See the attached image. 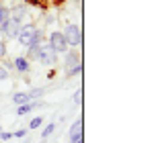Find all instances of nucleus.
<instances>
[{"mask_svg": "<svg viewBox=\"0 0 152 143\" xmlns=\"http://www.w3.org/2000/svg\"><path fill=\"white\" fill-rule=\"evenodd\" d=\"M17 39H19V43L25 45V47H37V45L43 41V33H41L35 25H21Z\"/></svg>", "mask_w": 152, "mask_h": 143, "instance_id": "obj_1", "label": "nucleus"}, {"mask_svg": "<svg viewBox=\"0 0 152 143\" xmlns=\"http://www.w3.org/2000/svg\"><path fill=\"white\" fill-rule=\"evenodd\" d=\"M62 35H64V41L68 47H78L82 43V29L78 25H66Z\"/></svg>", "mask_w": 152, "mask_h": 143, "instance_id": "obj_2", "label": "nucleus"}, {"mask_svg": "<svg viewBox=\"0 0 152 143\" xmlns=\"http://www.w3.org/2000/svg\"><path fill=\"white\" fill-rule=\"evenodd\" d=\"M64 55H66V57H64V61H66V76L72 78V76H76V74L80 72V68H82L80 55H78V51H66Z\"/></svg>", "mask_w": 152, "mask_h": 143, "instance_id": "obj_3", "label": "nucleus"}, {"mask_svg": "<svg viewBox=\"0 0 152 143\" xmlns=\"http://www.w3.org/2000/svg\"><path fill=\"white\" fill-rule=\"evenodd\" d=\"M48 45H50V49L56 53V55H60V53H66V51H68V45H66V41H64L62 31H53V33H51L50 39H48Z\"/></svg>", "mask_w": 152, "mask_h": 143, "instance_id": "obj_4", "label": "nucleus"}, {"mask_svg": "<svg viewBox=\"0 0 152 143\" xmlns=\"http://www.w3.org/2000/svg\"><path fill=\"white\" fill-rule=\"evenodd\" d=\"M37 61H41L43 66H56L58 55H56V53L50 49V45H48V43H41V45H39V55H37Z\"/></svg>", "mask_w": 152, "mask_h": 143, "instance_id": "obj_5", "label": "nucleus"}, {"mask_svg": "<svg viewBox=\"0 0 152 143\" xmlns=\"http://www.w3.org/2000/svg\"><path fill=\"white\" fill-rule=\"evenodd\" d=\"M19 29H21V25L17 23V21H12V19H8L6 23L2 25L0 33H4V37H6V39H17V35H19Z\"/></svg>", "mask_w": 152, "mask_h": 143, "instance_id": "obj_6", "label": "nucleus"}, {"mask_svg": "<svg viewBox=\"0 0 152 143\" xmlns=\"http://www.w3.org/2000/svg\"><path fill=\"white\" fill-rule=\"evenodd\" d=\"M27 12H29V6H27V4H19V6H15V8L10 10V17H8V19L17 21L19 25H25V17H27Z\"/></svg>", "mask_w": 152, "mask_h": 143, "instance_id": "obj_7", "label": "nucleus"}, {"mask_svg": "<svg viewBox=\"0 0 152 143\" xmlns=\"http://www.w3.org/2000/svg\"><path fill=\"white\" fill-rule=\"evenodd\" d=\"M70 143H82V119H76L70 127Z\"/></svg>", "mask_w": 152, "mask_h": 143, "instance_id": "obj_8", "label": "nucleus"}, {"mask_svg": "<svg viewBox=\"0 0 152 143\" xmlns=\"http://www.w3.org/2000/svg\"><path fill=\"white\" fill-rule=\"evenodd\" d=\"M12 68L19 72V74H29V70H31V64L27 61L25 57H15V61H12Z\"/></svg>", "mask_w": 152, "mask_h": 143, "instance_id": "obj_9", "label": "nucleus"}, {"mask_svg": "<svg viewBox=\"0 0 152 143\" xmlns=\"http://www.w3.org/2000/svg\"><path fill=\"white\" fill-rule=\"evenodd\" d=\"M39 106H43V102H39V100H31V102H27V104H23V106L17 108V115L23 117V115H27V113H31L33 108H39Z\"/></svg>", "mask_w": 152, "mask_h": 143, "instance_id": "obj_10", "label": "nucleus"}, {"mask_svg": "<svg viewBox=\"0 0 152 143\" xmlns=\"http://www.w3.org/2000/svg\"><path fill=\"white\" fill-rule=\"evenodd\" d=\"M12 102H15L17 106H23L27 102H31V98H29L27 92H15V94H12Z\"/></svg>", "mask_w": 152, "mask_h": 143, "instance_id": "obj_11", "label": "nucleus"}, {"mask_svg": "<svg viewBox=\"0 0 152 143\" xmlns=\"http://www.w3.org/2000/svg\"><path fill=\"white\" fill-rule=\"evenodd\" d=\"M8 17H10V8L4 6V4H0V29H2V25L8 21Z\"/></svg>", "mask_w": 152, "mask_h": 143, "instance_id": "obj_12", "label": "nucleus"}, {"mask_svg": "<svg viewBox=\"0 0 152 143\" xmlns=\"http://www.w3.org/2000/svg\"><path fill=\"white\" fill-rule=\"evenodd\" d=\"M53 131H56V123H48L45 125V129H43V133H41V139H50L51 135H53Z\"/></svg>", "mask_w": 152, "mask_h": 143, "instance_id": "obj_13", "label": "nucleus"}, {"mask_svg": "<svg viewBox=\"0 0 152 143\" xmlns=\"http://www.w3.org/2000/svg\"><path fill=\"white\" fill-rule=\"evenodd\" d=\"M27 94H29V98H31V100H33V98H37V96L45 94V88H31Z\"/></svg>", "mask_w": 152, "mask_h": 143, "instance_id": "obj_14", "label": "nucleus"}, {"mask_svg": "<svg viewBox=\"0 0 152 143\" xmlns=\"http://www.w3.org/2000/svg\"><path fill=\"white\" fill-rule=\"evenodd\" d=\"M41 125H43V117H35V119H33L31 123H29V129L33 131V129H39Z\"/></svg>", "mask_w": 152, "mask_h": 143, "instance_id": "obj_15", "label": "nucleus"}, {"mask_svg": "<svg viewBox=\"0 0 152 143\" xmlns=\"http://www.w3.org/2000/svg\"><path fill=\"white\" fill-rule=\"evenodd\" d=\"M0 59H6V43L0 41Z\"/></svg>", "mask_w": 152, "mask_h": 143, "instance_id": "obj_16", "label": "nucleus"}, {"mask_svg": "<svg viewBox=\"0 0 152 143\" xmlns=\"http://www.w3.org/2000/svg\"><path fill=\"white\" fill-rule=\"evenodd\" d=\"M27 133H29L27 129H19V131H17V133H12V135H15V137H19V139H25Z\"/></svg>", "mask_w": 152, "mask_h": 143, "instance_id": "obj_17", "label": "nucleus"}, {"mask_svg": "<svg viewBox=\"0 0 152 143\" xmlns=\"http://www.w3.org/2000/svg\"><path fill=\"white\" fill-rule=\"evenodd\" d=\"M72 100H74L76 104H78V102L82 100V90H80V88H78V90H76V92H74V96H72Z\"/></svg>", "mask_w": 152, "mask_h": 143, "instance_id": "obj_18", "label": "nucleus"}, {"mask_svg": "<svg viewBox=\"0 0 152 143\" xmlns=\"http://www.w3.org/2000/svg\"><path fill=\"white\" fill-rule=\"evenodd\" d=\"M12 137V133H6V131H0V141H8Z\"/></svg>", "mask_w": 152, "mask_h": 143, "instance_id": "obj_19", "label": "nucleus"}, {"mask_svg": "<svg viewBox=\"0 0 152 143\" xmlns=\"http://www.w3.org/2000/svg\"><path fill=\"white\" fill-rule=\"evenodd\" d=\"M6 78H8V70L0 66V80H6Z\"/></svg>", "mask_w": 152, "mask_h": 143, "instance_id": "obj_20", "label": "nucleus"}, {"mask_svg": "<svg viewBox=\"0 0 152 143\" xmlns=\"http://www.w3.org/2000/svg\"><path fill=\"white\" fill-rule=\"evenodd\" d=\"M39 143H48V141H45V139H41V141H39Z\"/></svg>", "mask_w": 152, "mask_h": 143, "instance_id": "obj_21", "label": "nucleus"}, {"mask_svg": "<svg viewBox=\"0 0 152 143\" xmlns=\"http://www.w3.org/2000/svg\"><path fill=\"white\" fill-rule=\"evenodd\" d=\"M0 131H2V125H0Z\"/></svg>", "mask_w": 152, "mask_h": 143, "instance_id": "obj_22", "label": "nucleus"}, {"mask_svg": "<svg viewBox=\"0 0 152 143\" xmlns=\"http://www.w3.org/2000/svg\"><path fill=\"white\" fill-rule=\"evenodd\" d=\"M0 4H2V2H0Z\"/></svg>", "mask_w": 152, "mask_h": 143, "instance_id": "obj_23", "label": "nucleus"}, {"mask_svg": "<svg viewBox=\"0 0 152 143\" xmlns=\"http://www.w3.org/2000/svg\"><path fill=\"white\" fill-rule=\"evenodd\" d=\"M0 143H2V141H0Z\"/></svg>", "mask_w": 152, "mask_h": 143, "instance_id": "obj_24", "label": "nucleus"}]
</instances>
